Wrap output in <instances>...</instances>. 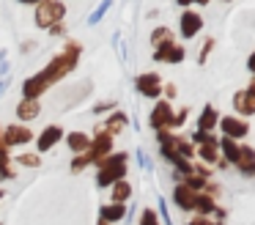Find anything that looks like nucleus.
I'll return each instance as SVG.
<instances>
[{"mask_svg": "<svg viewBox=\"0 0 255 225\" xmlns=\"http://www.w3.org/2000/svg\"><path fill=\"white\" fill-rule=\"evenodd\" d=\"M77 58H80V47L69 41V44H66V49H63V52L58 55V58L52 60V63H47L36 77H30V80H25V82H22V93H25V99H39L41 93H44L47 88L52 85V82H58L61 77H66L69 71H72L74 66H77Z\"/></svg>", "mask_w": 255, "mask_h": 225, "instance_id": "obj_1", "label": "nucleus"}, {"mask_svg": "<svg viewBox=\"0 0 255 225\" xmlns=\"http://www.w3.org/2000/svg\"><path fill=\"white\" fill-rule=\"evenodd\" d=\"M124 173H127V154H113V157H107L99 162L96 184L110 187V184H116V181H124Z\"/></svg>", "mask_w": 255, "mask_h": 225, "instance_id": "obj_2", "label": "nucleus"}, {"mask_svg": "<svg viewBox=\"0 0 255 225\" xmlns=\"http://www.w3.org/2000/svg\"><path fill=\"white\" fill-rule=\"evenodd\" d=\"M110 148H113V135L99 132V135L94 137V143L88 146V151H85L80 159H74V162H72V170H80L83 165H91V162H102V159H107V157H110Z\"/></svg>", "mask_w": 255, "mask_h": 225, "instance_id": "obj_3", "label": "nucleus"}, {"mask_svg": "<svg viewBox=\"0 0 255 225\" xmlns=\"http://www.w3.org/2000/svg\"><path fill=\"white\" fill-rule=\"evenodd\" d=\"M66 8H63L61 0H41L39 3V11H36V25L39 27H52L63 19Z\"/></svg>", "mask_w": 255, "mask_h": 225, "instance_id": "obj_4", "label": "nucleus"}, {"mask_svg": "<svg viewBox=\"0 0 255 225\" xmlns=\"http://www.w3.org/2000/svg\"><path fill=\"white\" fill-rule=\"evenodd\" d=\"M151 126H154L156 132H165V129H173V126H176V115H173V110L167 102H159L154 107V113H151Z\"/></svg>", "mask_w": 255, "mask_h": 225, "instance_id": "obj_5", "label": "nucleus"}, {"mask_svg": "<svg viewBox=\"0 0 255 225\" xmlns=\"http://www.w3.org/2000/svg\"><path fill=\"white\" fill-rule=\"evenodd\" d=\"M154 60H165V63H178V60H184V47L173 44V38H170V41H165V44H159V47H156Z\"/></svg>", "mask_w": 255, "mask_h": 225, "instance_id": "obj_6", "label": "nucleus"}, {"mask_svg": "<svg viewBox=\"0 0 255 225\" xmlns=\"http://www.w3.org/2000/svg\"><path fill=\"white\" fill-rule=\"evenodd\" d=\"M220 129L225 132V137H231V140H236V137H244L250 132V126L244 124L242 118H236V115H225V118L220 121Z\"/></svg>", "mask_w": 255, "mask_h": 225, "instance_id": "obj_7", "label": "nucleus"}, {"mask_svg": "<svg viewBox=\"0 0 255 225\" xmlns=\"http://www.w3.org/2000/svg\"><path fill=\"white\" fill-rule=\"evenodd\" d=\"M233 107H236L239 113H244V115L255 113V80H253V85H250L247 91H239L236 96H233Z\"/></svg>", "mask_w": 255, "mask_h": 225, "instance_id": "obj_8", "label": "nucleus"}, {"mask_svg": "<svg viewBox=\"0 0 255 225\" xmlns=\"http://www.w3.org/2000/svg\"><path fill=\"white\" fill-rule=\"evenodd\" d=\"M137 91L143 93V96H148V99H156L162 93V80L156 74H140L137 77Z\"/></svg>", "mask_w": 255, "mask_h": 225, "instance_id": "obj_9", "label": "nucleus"}, {"mask_svg": "<svg viewBox=\"0 0 255 225\" xmlns=\"http://www.w3.org/2000/svg\"><path fill=\"white\" fill-rule=\"evenodd\" d=\"M30 137H33V132L28 126H8V129H3V146L11 148V146H19V143H28Z\"/></svg>", "mask_w": 255, "mask_h": 225, "instance_id": "obj_10", "label": "nucleus"}, {"mask_svg": "<svg viewBox=\"0 0 255 225\" xmlns=\"http://www.w3.org/2000/svg\"><path fill=\"white\" fill-rule=\"evenodd\" d=\"M200 27H203V16H200L198 11H184V14H181V33H184V38H192Z\"/></svg>", "mask_w": 255, "mask_h": 225, "instance_id": "obj_11", "label": "nucleus"}, {"mask_svg": "<svg viewBox=\"0 0 255 225\" xmlns=\"http://www.w3.org/2000/svg\"><path fill=\"white\" fill-rule=\"evenodd\" d=\"M195 198H198V192L189 190V187H184V184H178L176 190H173V201H176L178 209H187V212H192V209H195Z\"/></svg>", "mask_w": 255, "mask_h": 225, "instance_id": "obj_12", "label": "nucleus"}, {"mask_svg": "<svg viewBox=\"0 0 255 225\" xmlns=\"http://www.w3.org/2000/svg\"><path fill=\"white\" fill-rule=\"evenodd\" d=\"M61 137H63V129H61V126H47V129L41 132V137H39V151H50V148L55 146Z\"/></svg>", "mask_w": 255, "mask_h": 225, "instance_id": "obj_13", "label": "nucleus"}, {"mask_svg": "<svg viewBox=\"0 0 255 225\" xmlns=\"http://www.w3.org/2000/svg\"><path fill=\"white\" fill-rule=\"evenodd\" d=\"M239 170H244L247 176L255 173V151L250 146H242V151H239V159H236Z\"/></svg>", "mask_w": 255, "mask_h": 225, "instance_id": "obj_14", "label": "nucleus"}, {"mask_svg": "<svg viewBox=\"0 0 255 225\" xmlns=\"http://www.w3.org/2000/svg\"><path fill=\"white\" fill-rule=\"evenodd\" d=\"M39 113H41V107H39V102H36V99H22V102H19V107H17V115L22 121L36 118Z\"/></svg>", "mask_w": 255, "mask_h": 225, "instance_id": "obj_15", "label": "nucleus"}, {"mask_svg": "<svg viewBox=\"0 0 255 225\" xmlns=\"http://www.w3.org/2000/svg\"><path fill=\"white\" fill-rule=\"evenodd\" d=\"M66 143H69V148H72V151L85 154V151H88V146H91V137L83 135V132H72V135L66 137Z\"/></svg>", "mask_w": 255, "mask_h": 225, "instance_id": "obj_16", "label": "nucleus"}, {"mask_svg": "<svg viewBox=\"0 0 255 225\" xmlns=\"http://www.w3.org/2000/svg\"><path fill=\"white\" fill-rule=\"evenodd\" d=\"M124 214H127L124 203H110V206H102V220H105V223H116V220H124Z\"/></svg>", "mask_w": 255, "mask_h": 225, "instance_id": "obj_17", "label": "nucleus"}, {"mask_svg": "<svg viewBox=\"0 0 255 225\" xmlns=\"http://www.w3.org/2000/svg\"><path fill=\"white\" fill-rule=\"evenodd\" d=\"M198 126H200L198 132H211V129L217 126V110L211 107V104L203 110V113H200V121H198Z\"/></svg>", "mask_w": 255, "mask_h": 225, "instance_id": "obj_18", "label": "nucleus"}, {"mask_svg": "<svg viewBox=\"0 0 255 225\" xmlns=\"http://www.w3.org/2000/svg\"><path fill=\"white\" fill-rule=\"evenodd\" d=\"M220 146H222V151H225V159H228V162H233V165H236V159H239V151H242V146H239L236 140H231V137H222V143H220Z\"/></svg>", "mask_w": 255, "mask_h": 225, "instance_id": "obj_19", "label": "nucleus"}, {"mask_svg": "<svg viewBox=\"0 0 255 225\" xmlns=\"http://www.w3.org/2000/svg\"><path fill=\"white\" fill-rule=\"evenodd\" d=\"M129 195H132V187H129L127 181H116V184H113V203H124Z\"/></svg>", "mask_w": 255, "mask_h": 225, "instance_id": "obj_20", "label": "nucleus"}, {"mask_svg": "<svg viewBox=\"0 0 255 225\" xmlns=\"http://www.w3.org/2000/svg\"><path fill=\"white\" fill-rule=\"evenodd\" d=\"M200 157H203L206 162H217V159H220V148H217V140L200 143Z\"/></svg>", "mask_w": 255, "mask_h": 225, "instance_id": "obj_21", "label": "nucleus"}, {"mask_svg": "<svg viewBox=\"0 0 255 225\" xmlns=\"http://www.w3.org/2000/svg\"><path fill=\"white\" fill-rule=\"evenodd\" d=\"M195 209L203 212V214L214 212V201H211V195H200V192H198V198H195Z\"/></svg>", "mask_w": 255, "mask_h": 225, "instance_id": "obj_22", "label": "nucleus"}, {"mask_svg": "<svg viewBox=\"0 0 255 225\" xmlns=\"http://www.w3.org/2000/svg\"><path fill=\"white\" fill-rule=\"evenodd\" d=\"M173 38V33L167 30V27H156L154 33H151V41L156 44V47H159V44H165V41H170Z\"/></svg>", "mask_w": 255, "mask_h": 225, "instance_id": "obj_23", "label": "nucleus"}, {"mask_svg": "<svg viewBox=\"0 0 255 225\" xmlns=\"http://www.w3.org/2000/svg\"><path fill=\"white\" fill-rule=\"evenodd\" d=\"M124 124H127V115H124V113H116L110 121H107V135H113V132H118Z\"/></svg>", "mask_w": 255, "mask_h": 225, "instance_id": "obj_24", "label": "nucleus"}, {"mask_svg": "<svg viewBox=\"0 0 255 225\" xmlns=\"http://www.w3.org/2000/svg\"><path fill=\"white\" fill-rule=\"evenodd\" d=\"M6 74H8V60H6V49H0V93L6 88Z\"/></svg>", "mask_w": 255, "mask_h": 225, "instance_id": "obj_25", "label": "nucleus"}, {"mask_svg": "<svg viewBox=\"0 0 255 225\" xmlns=\"http://www.w3.org/2000/svg\"><path fill=\"white\" fill-rule=\"evenodd\" d=\"M110 3H113V0H102V3H99V8H96V11H94V14H91V16H88V22H91V25H96V22H99V19H102V16H105V11H107V8H110Z\"/></svg>", "mask_w": 255, "mask_h": 225, "instance_id": "obj_26", "label": "nucleus"}, {"mask_svg": "<svg viewBox=\"0 0 255 225\" xmlns=\"http://www.w3.org/2000/svg\"><path fill=\"white\" fill-rule=\"evenodd\" d=\"M11 168H8V157H0V179H11Z\"/></svg>", "mask_w": 255, "mask_h": 225, "instance_id": "obj_27", "label": "nucleus"}, {"mask_svg": "<svg viewBox=\"0 0 255 225\" xmlns=\"http://www.w3.org/2000/svg\"><path fill=\"white\" fill-rule=\"evenodd\" d=\"M140 225H159V223H156V214L151 212V209H145L143 217H140Z\"/></svg>", "mask_w": 255, "mask_h": 225, "instance_id": "obj_28", "label": "nucleus"}, {"mask_svg": "<svg viewBox=\"0 0 255 225\" xmlns=\"http://www.w3.org/2000/svg\"><path fill=\"white\" fill-rule=\"evenodd\" d=\"M19 162H22V165H30V168H36V165H39V157H36V154H22V157H19Z\"/></svg>", "mask_w": 255, "mask_h": 225, "instance_id": "obj_29", "label": "nucleus"}, {"mask_svg": "<svg viewBox=\"0 0 255 225\" xmlns=\"http://www.w3.org/2000/svg\"><path fill=\"white\" fill-rule=\"evenodd\" d=\"M189 225H214V223H209L206 217H195V220H189Z\"/></svg>", "mask_w": 255, "mask_h": 225, "instance_id": "obj_30", "label": "nucleus"}, {"mask_svg": "<svg viewBox=\"0 0 255 225\" xmlns=\"http://www.w3.org/2000/svg\"><path fill=\"white\" fill-rule=\"evenodd\" d=\"M0 157H8L6 146H3V129H0Z\"/></svg>", "mask_w": 255, "mask_h": 225, "instance_id": "obj_31", "label": "nucleus"}, {"mask_svg": "<svg viewBox=\"0 0 255 225\" xmlns=\"http://www.w3.org/2000/svg\"><path fill=\"white\" fill-rule=\"evenodd\" d=\"M189 3H209V0H178V5H189Z\"/></svg>", "mask_w": 255, "mask_h": 225, "instance_id": "obj_32", "label": "nucleus"}, {"mask_svg": "<svg viewBox=\"0 0 255 225\" xmlns=\"http://www.w3.org/2000/svg\"><path fill=\"white\" fill-rule=\"evenodd\" d=\"M250 71H253V74H255V52L250 55Z\"/></svg>", "mask_w": 255, "mask_h": 225, "instance_id": "obj_33", "label": "nucleus"}, {"mask_svg": "<svg viewBox=\"0 0 255 225\" xmlns=\"http://www.w3.org/2000/svg\"><path fill=\"white\" fill-rule=\"evenodd\" d=\"M19 3H41V0H19Z\"/></svg>", "mask_w": 255, "mask_h": 225, "instance_id": "obj_34", "label": "nucleus"}, {"mask_svg": "<svg viewBox=\"0 0 255 225\" xmlns=\"http://www.w3.org/2000/svg\"><path fill=\"white\" fill-rule=\"evenodd\" d=\"M99 225H110V223H105V220H99Z\"/></svg>", "mask_w": 255, "mask_h": 225, "instance_id": "obj_35", "label": "nucleus"}, {"mask_svg": "<svg viewBox=\"0 0 255 225\" xmlns=\"http://www.w3.org/2000/svg\"><path fill=\"white\" fill-rule=\"evenodd\" d=\"M0 198H3V190H0Z\"/></svg>", "mask_w": 255, "mask_h": 225, "instance_id": "obj_36", "label": "nucleus"}]
</instances>
